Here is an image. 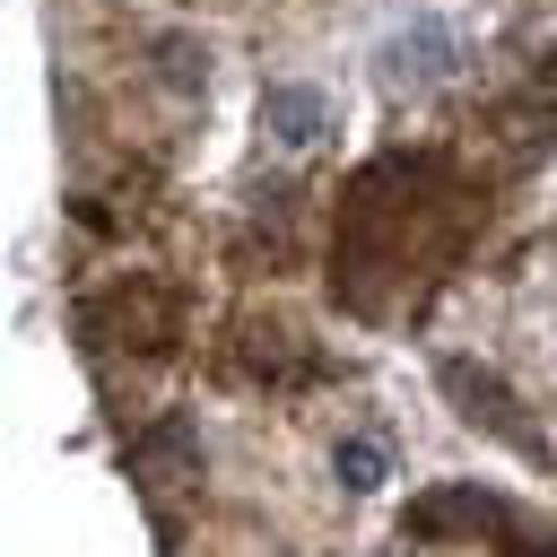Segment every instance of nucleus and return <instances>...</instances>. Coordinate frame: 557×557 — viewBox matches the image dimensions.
<instances>
[{
  "label": "nucleus",
  "mask_w": 557,
  "mask_h": 557,
  "mask_svg": "<svg viewBox=\"0 0 557 557\" xmlns=\"http://www.w3.org/2000/svg\"><path fill=\"white\" fill-rule=\"evenodd\" d=\"M261 122H270L278 139H313V131H322V96H313V87H270Z\"/></svg>",
  "instance_id": "1"
},
{
  "label": "nucleus",
  "mask_w": 557,
  "mask_h": 557,
  "mask_svg": "<svg viewBox=\"0 0 557 557\" xmlns=\"http://www.w3.org/2000/svg\"><path fill=\"white\" fill-rule=\"evenodd\" d=\"M331 461H339V479H348V487H383V444H366V435H348V444H339Z\"/></svg>",
  "instance_id": "2"
}]
</instances>
